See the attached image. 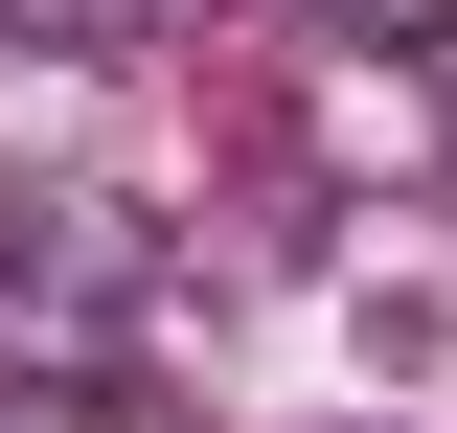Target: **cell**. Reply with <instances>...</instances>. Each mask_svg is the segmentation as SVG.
I'll return each instance as SVG.
<instances>
[{"label":"cell","mask_w":457,"mask_h":433,"mask_svg":"<svg viewBox=\"0 0 457 433\" xmlns=\"http://www.w3.org/2000/svg\"><path fill=\"white\" fill-rule=\"evenodd\" d=\"M0 46H23V69H137L161 0H0Z\"/></svg>","instance_id":"7a4b0ae2"},{"label":"cell","mask_w":457,"mask_h":433,"mask_svg":"<svg viewBox=\"0 0 457 433\" xmlns=\"http://www.w3.org/2000/svg\"><path fill=\"white\" fill-rule=\"evenodd\" d=\"M320 46H457V0H297Z\"/></svg>","instance_id":"3957f363"},{"label":"cell","mask_w":457,"mask_h":433,"mask_svg":"<svg viewBox=\"0 0 457 433\" xmlns=\"http://www.w3.org/2000/svg\"><path fill=\"white\" fill-rule=\"evenodd\" d=\"M137 297H161V228H137V206H92V183H0V365H23V388H114Z\"/></svg>","instance_id":"6da1fadb"}]
</instances>
